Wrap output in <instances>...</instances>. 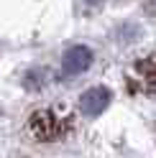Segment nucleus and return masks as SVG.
<instances>
[{"label": "nucleus", "mask_w": 156, "mask_h": 158, "mask_svg": "<svg viewBox=\"0 0 156 158\" xmlns=\"http://www.w3.org/2000/svg\"><path fill=\"white\" fill-rule=\"evenodd\" d=\"M72 127L69 115H64L59 110H36L28 120V133L36 140H59L67 135V130Z\"/></svg>", "instance_id": "f257e3e1"}, {"label": "nucleus", "mask_w": 156, "mask_h": 158, "mask_svg": "<svg viewBox=\"0 0 156 158\" xmlns=\"http://www.w3.org/2000/svg\"><path fill=\"white\" fill-rule=\"evenodd\" d=\"M128 89L133 94H156V56H146L136 61L133 69L128 72Z\"/></svg>", "instance_id": "f03ea898"}]
</instances>
